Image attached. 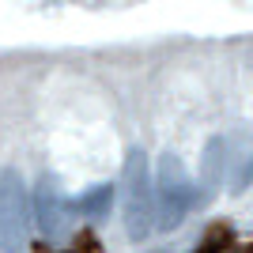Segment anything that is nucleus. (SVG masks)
<instances>
[{
  "mask_svg": "<svg viewBox=\"0 0 253 253\" xmlns=\"http://www.w3.org/2000/svg\"><path fill=\"white\" fill-rule=\"evenodd\" d=\"M106 204H110V185H106V189H95L91 197H84L80 204H68V208H80V211H87V215H102Z\"/></svg>",
  "mask_w": 253,
  "mask_h": 253,
  "instance_id": "nucleus-4",
  "label": "nucleus"
},
{
  "mask_svg": "<svg viewBox=\"0 0 253 253\" xmlns=\"http://www.w3.org/2000/svg\"><path fill=\"white\" fill-rule=\"evenodd\" d=\"M27 193L19 185V174L15 170H4L0 174V223H4V231H23V223H27Z\"/></svg>",
  "mask_w": 253,
  "mask_h": 253,
  "instance_id": "nucleus-3",
  "label": "nucleus"
},
{
  "mask_svg": "<svg viewBox=\"0 0 253 253\" xmlns=\"http://www.w3.org/2000/svg\"><path fill=\"white\" fill-rule=\"evenodd\" d=\"M125 174H128V234L144 238L155 227V204H151V185H148V159L140 148H132Z\"/></svg>",
  "mask_w": 253,
  "mask_h": 253,
  "instance_id": "nucleus-1",
  "label": "nucleus"
},
{
  "mask_svg": "<svg viewBox=\"0 0 253 253\" xmlns=\"http://www.w3.org/2000/svg\"><path fill=\"white\" fill-rule=\"evenodd\" d=\"M34 223H38V231L42 234H61L64 231V219H68V201L61 197V189H57V181L45 174V178H38V185H34Z\"/></svg>",
  "mask_w": 253,
  "mask_h": 253,
  "instance_id": "nucleus-2",
  "label": "nucleus"
},
{
  "mask_svg": "<svg viewBox=\"0 0 253 253\" xmlns=\"http://www.w3.org/2000/svg\"><path fill=\"white\" fill-rule=\"evenodd\" d=\"M204 253H253V246H238V242H211Z\"/></svg>",
  "mask_w": 253,
  "mask_h": 253,
  "instance_id": "nucleus-5",
  "label": "nucleus"
}]
</instances>
